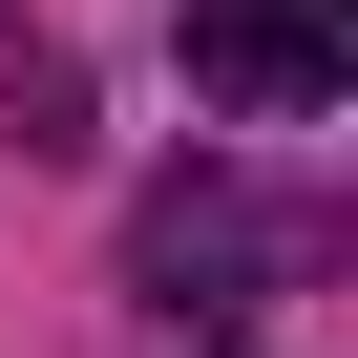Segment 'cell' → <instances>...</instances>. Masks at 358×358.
<instances>
[{"label":"cell","instance_id":"cell-1","mask_svg":"<svg viewBox=\"0 0 358 358\" xmlns=\"http://www.w3.org/2000/svg\"><path fill=\"white\" fill-rule=\"evenodd\" d=\"M190 85L253 106V127L337 106V85H358V0H190Z\"/></svg>","mask_w":358,"mask_h":358}]
</instances>
